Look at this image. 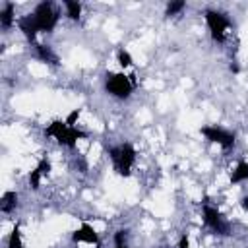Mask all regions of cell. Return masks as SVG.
<instances>
[{"label":"cell","instance_id":"obj_12","mask_svg":"<svg viewBox=\"0 0 248 248\" xmlns=\"http://www.w3.org/2000/svg\"><path fill=\"white\" fill-rule=\"evenodd\" d=\"M242 180H248V163L246 161H240L231 174V182H242Z\"/></svg>","mask_w":248,"mask_h":248},{"label":"cell","instance_id":"obj_9","mask_svg":"<svg viewBox=\"0 0 248 248\" xmlns=\"http://www.w3.org/2000/svg\"><path fill=\"white\" fill-rule=\"evenodd\" d=\"M48 170H50V163L48 161H41L37 167H35V170H31V174H29V184H31V188H39V182H41V178L45 176V174H48Z\"/></svg>","mask_w":248,"mask_h":248},{"label":"cell","instance_id":"obj_3","mask_svg":"<svg viewBox=\"0 0 248 248\" xmlns=\"http://www.w3.org/2000/svg\"><path fill=\"white\" fill-rule=\"evenodd\" d=\"M105 87L116 99H128L130 93H132V81H130V78L126 74H112V72H108Z\"/></svg>","mask_w":248,"mask_h":248},{"label":"cell","instance_id":"obj_6","mask_svg":"<svg viewBox=\"0 0 248 248\" xmlns=\"http://www.w3.org/2000/svg\"><path fill=\"white\" fill-rule=\"evenodd\" d=\"M202 134H203L209 141L219 143L223 149H229V147L234 145V134H231V132H227V130H223V128H217V126H203V128H202Z\"/></svg>","mask_w":248,"mask_h":248},{"label":"cell","instance_id":"obj_19","mask_svg":"<svg viewBox=\"0 0 248 248\" xmlns=\"http://www.w3.org/2000/svg\"><path fill=\"white\" fill-rule=\"evenodd\" d=\"M114 240H116V246H122V242L126 240V231H118L116 236H114Z\"/></svg>","mask_w":248,"mask_h":248},{"label":"cell","instance_id":"obj_13","mask_svg":"<svg viewBox=\"0 0 248 248\" xmlns=\"http://www.w3.org/2000/svg\"><path fill=\"white\" fill-rule=\"evenodd\" d=\"M12 21H14V4H6L4 10L0 12V23L4 29H8L12 25Z\"/></svg>","mask_w":248,"mask_h":248},{"label":"cell","instance_id":"obj_14","mask_svg":"<svg viewBox=\"0 0 248 248\" xmlns=\"http://www.w3.org/2000/svg\"><path fill=\"white\" fill-rule=\"evenodd\" d=\"M37 54H39L41 60H45V62H48V64H56V62H58L56 54H54L48 46H45V45H37Z\"/></svg>","mask_w":248,"mask_h":248},{"label":"cell","instance_id":"obj_4","mask_svg":"<svg viewBox=\"0 0 248 248\" xmlns=\"http://www.w3.org/2000/svg\"><path fill=\"white\" fill-rule=\"evenodd\" d=\"M33 17H35V23L39 27V31H45V33H50L58 21V14L54 12L52 4L50 2H41L35 12H33Z\"/></svg>","mask_w":248,"mask_h":248},{"label":"cell","instance_id":"obj_21","mask_svg":"<svg viewBox=\"0 0 248 248\" xmlns=\"http://www.w3.org/2000/svg\"><path fill=\"white\" fill-rule=\"evenodd\" d=\"M242 207H244V209H248V196H246V198H242Z\"/></svg>","mask_w":248,"mask_h":248},{"label":"cell","instance_id":"obj_10","mask_svg":"<svg viewBox=\"0 0 248 248\" xmlns=\"http://www.w3.org/2000/svg\"><path fill=\"white\" fill-rule=\"evenodd\" d=\"M19 29L25 33V37H27L29 41H33L35 35H37V31H39V27H37L33 16H25V17H21V19H19Z\"/></svg>","mask_w":248,"mask_h":248},{"label":"cell","instance_id":"obj_2","mask_svg":"<svg viewBox=\"0 0 248 248\" xmlns=\"http://www.w3.org/2000/svg\"><path fill=\"white\" fill-rule=\"evenodd\" d=\"M108 153H110V159H112L118 174L130 176V170H132L134 161H136V149L130 143H122L118 147H112Z\"/></svg>","mask_w":248,"mask_h":248},{"label":"cell","instance_id":"obj_15","mask_svg":"<svg viewBox=\"0 0 248 248\" xmlns=\"http://www.w3.org/2000/svg\"><path fill=\"white\" fill-rule=\"evenodd\" d=\"M8 248H23L21 232H19V227H17V225L12 229V234H10V238H8Z\"/></svg>","mask_w":248,"mask_h":248},{"label":"cell","instance_id":"obj_18","mask_svg":"<svg viewBox=\"0 0 248 248\" xmlns=\"http://www.w3.org/2000/svg\"><path fill=\"white\" fill-rule=\"evenodd\" d=\"M184 2L182 0H178V2H170L169 6H167V16H174V14H178V12H182L184 10Z\"/></svg>","mask_w":248,"mask_h":248},{"label":"cell","instance_id":"obj_7","mask_svg":"<svg viewBox=\"0 0 248 248\" xmlns=\"http://www.w3.org/2000/svg\"><path fill=\"white\" fill-rule=\"evenodd\" d=\"M203 221H205V225L211 227L215 232H219V234H229V223H225L223 215H221L217 209L205 205V207H203Z\"/></svg>","mask_w":248,"mask_h":248},{"label":"cell","instance_id":"obj_8","mask_svg":"<svg viewBox=\"0 0 248 248\" xmlns=\"http://www.w3.org/2000/svg\"><path fill=\"white\" fill-rule=\"evenodd\" d=\"M72 240H74V242H89V244H97V242H99V236H97V232L93 231L91 225L83 223V225L72 234Z\"/></svg>","mask_w":248,"mask_h":248},{"label":"cell","instance_id":"obj_20","mask_svg":"<svg viewBox=\"0 0 248 248\" xmlns=\"http://www.w3.org/2000/svg\"><path fill=\"white\" fill-rule=\"evenodd\" d=\"M188 244H190V242H188V236H182L180 242H178V248H188Z\"/></svg>","mask_w":248,"mask_h":248},{"label":"cell","instance_id":"obj_16","mask_svg":"<svg viewBox=\"0 0 248 248\" xmlns=\"http://www.w3.org/2000/svg\"><path fill=\"white\" fill-rule=\"evenodd\" d=\"M64 6H66V10H68V17H70V19H78V17H79V14H81V4H79V2L66 0Z\"/></svg>","mask_w":248,"mask_h":248},{"label":"cell","instance_id":"obj_17","mask_svg":"<svg viewBox=\"0 0 248 248\" xmlns=\"http://www.w3.org/2000/svg\"><path fill=\"white\" fill-rule=\"evenodd\" d=\"M118 64H120L122 68L132 66V56H130V52H128V50H124V48H120V50H118Z\"/></svg>","mask_w":248,"mask_h":248},{"label":"cell","instance_id":"obj_5","mask_svg":"<svg viewBox=\"0 0 248 248\" xmlns=\"http://www.w3.org/2000/svg\"><path fill=\"white\" fill-rule=\"evenodd\" d=\"M205 23L209 27L211 39L217 41V43H223L225 41V35H227V29H229V19L221 12L207 10L205 12Z\"/></svg>","mask_w":248,"mask_h":248},{"label":"cell","instance_id":"obj_22","mask_svg":"<svg viewBox=\"0 0 248 248\" xmlns=\"http://www.w3.org/2000/svg\"><path fill=\"white\" fill-rule=\"evenodd\" d=\"M116 248H126V246H124V244H122V246H116Z\"/></svg>","mask_w":248,"mask_h":248},{"label":"cell","instance_id":"obj_1","mask_svg":"<svg viewBox=\"0 0 248 248\" xmlns=\"http://www.w3.org/2000/svg\"><path fill=\"white\" fill-rule=\"evenodd\" d=\"M45 134L56 138L58 143L68 145V147H74V145H76V140H83V138H87L85 132L74 128V126L68 124L66 120H54V122H50V124L46 126Z\"/></svg>","mask_w":248,"mask_h":248},{"label":"cell","instance_id":"obj_11","mask_svg":"<svg viewBox=\"0 0 248 248\" xmlns=\"http://www.w3.org/2000/svg\"><path fill=\"white\" fill-rule=\"evenodd\" d=\"M16 205H17V194H16V192H6V194L2 196L0 209H2L4 213H10V211H12Z\"/></svg>","mask_w":248,"mask_h":248}]
</instances>
